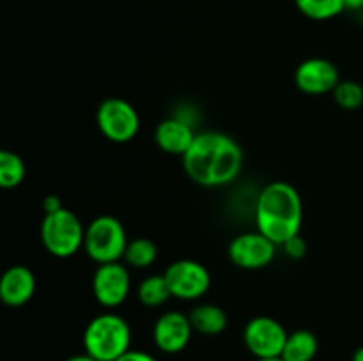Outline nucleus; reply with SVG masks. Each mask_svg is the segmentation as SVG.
I'll list each match as a JSON object with an SVG mask.
<instances>
[{
    "instance_id": "obj_1",
    "label": "nucleus",
    "mask_w": 363,
    "mask_h": 361,
    "mask_svg": "<svg viewBox=\"0 0 363 361\" xmlns=\"http://www.w3.org/2000/svg\"><path fill=\"white\" fill-rule=\"evenodd\" d=\"M243 158V149L233 137L220 131H202L183 156V166L199 186L220 188L238 179Z\"/></svg>"
},
{
    "instance_id": "obj_2",
    "label": "nucleus",
    "mask_w": 363,
    "mask_h": 361,
    "mask_svg": "<svg viewBox=\"0 0 363 361\" xmlns=\"http://www.w3.org/2000/svg\"><path fill=\"white\" fill-rule=\"evenodd\" d=\"M255 223L259 232L277 246L298 236L303 223V202L296 188L284 180L262 188L255 204Z\"/></svg>"
},
{
    "instance_id": "obj_3",
    "label": "nucleus",
    "mask_w": 363,
    "mask_h": 361,
    "mask_svg": "<svg viewBox=\"0 0 363 361\" xmlns=\"http://www.w3.org/2000/svg\"><path fill=\"white\" fill-rule=\"evenodd\" d=\"M131 328L121 315L99 314L85 326L84 349L98 361H116L130 350Z\"/></svg>"
},
{
    "instance_id": "obj_4",
    "label": "nucleus",
    "mask_w": 363,
    "mask_h": 361,
    "mask_svg": "<svg viewBox=\"0 0 363 361\" xmlns=\"http://www.w3.org/2000/svg\"><path fill=\"white\" fill-rule=\"evenodd\" d=\"M85 229L78 216L62 207L57 212L45 214L41 222V243L50 255L69 258L84 248Z\"/></svg>"
},
{
    "instance_id": "obj_5",
    "label": "nucleus",
    "mask_w": 363,
    "mask_h": 361,
    "mask_svg": "<svg viewBox=\"0 0 363 361\" xmlns=\"http://www.w3.org/2000/svg\"><path fill=\"white\" fill-rule=\"evenodd\" d=\"M128 236L124 225L110 214L98 216L85 229V253L96 264L121 262L128 248Z\"/></svg>"
},
{
    "instance_id": "obj_6",
    "label": "nucleus",
    "mask_w": 363,
    "mask_h": 361,
    "mask_svg": "<svg viewBox=\"0 0 363 361\" xmlns=\"http://www.w3.org/2000/svg\"><path fill=\"white\" fill-rule=\"evenodd\" d=\"M96 124L106 140L113 144H128L137 137L140 117L126 99L108 98L98 106Z\"/></svg>"
},
{
    "instance_id": "obj_7",
    "label": "nucleus",
    "mask_w": 363,
    "mask_h": 361,
    "mask_svg": "<svg viewBox=\"0 0 363 361\" xmlns=\"http://www.w3.org/2000/svg\"><path fill=\"white\" fill-rule=\"evenodd\" d=\"M172 297L181 301H197L211 287V275L201 262L181 258L172 262L163 273Z\"/></svg>"
},
{
    "instance_id": "obj_8",
    "label": "nucleus",
    "mask_w": 363,
    "mask_h": 361,
    "mask_svg": "<svg viewBox=\"0 0 363 361\" xmlns=\"http://www.w3.org/2000/svg\"><path fill=\"white\" fill-rule=\"evenodd\" d=\"M287 336H289L287 329L277 319L268 315L250 319L243 331L245 345L257 360L282 356Z\"/></svg>"
},
{
    "instance_id": "obj_9",
    "label": "nucleus",
    "mask_w": 363,
    "mask_h": 361,
    "mask_svg": "<svg viewBox=\"0 0 363 361\" xmlns=\"http://www.w3.org/2000/svg\"><path fill=\"white\" fill-rule=\"evenodd\" d=\"M131 276L126 264L110 262L99 264L92 276V294L94 299L105 308H116L130 296Z\"/></svg>"
},
{
    "instance_id": "obj_10",
    "label": "nucleus",
    "mask_w": 363,
    "mask_h": 361,
    "mask_svg": "<svg viewBox=\"0 0 363 361\" xmlns=\"http://www.w3.org/2000/svg\"><path fill=\"white\" fill-rule=\"evenodd\" d=\"M227 253L236 268L255 271L272 264L277 255V244L259 230L243 232L230 241Z\"/></svg>"
},
{
    "instance_id": "obj_11",
    "label": "nucleus",
    "mask_w": 363,
    "mask_h": 361,
    "mask_svg": "<svg viewBox=\"0 0 363 361\" xmlns=\"http://www.w3.org/2000/svg\"><path fill=\"white\" fill-rule=\"evenodd\" d=\"M340 81V73L335 64L323 57L303 60L294 71V84L308 96H323L335 91Z\"/></svg>"
},
{
    "instance_id": "obj_12",
    "label": "nucleus",
    "mask_w": 363,
    "mask_h": 361,
    "mask_svg": "<svg viewBox=\"0 0 363 361\" xmlns=\"http://www.w3.org/2000/svg\"><path fill=\"white\" fill-rule=\"evenodd\" d=\"M194 335L190 317L183 311L170 310L158 317L152 328V340L156 347L165 354H177L186 349Z\"/></svg>"
},
{
    "instance_id": "obj_13",
    "label": "nucleus",
    "mask_w": 363,
    "mask_h": 361,
    "mask_svg": "<svg viewBox=\"0 0 363 361\" xmlns=\"http://www.w3.org/2000/svg\"><path fill=\"white\" fill-rule=\"evenodd\" d=\"M35 294V276L27 265H11L0 280V299L11 308L27 304Z\"/></svg>"
},
{
    "instance_id": "obj_14",
    "label": "nucleus",
    "mask_w": 363,
    "mask_h": 361,
    "mask_svg": "<svg viewBox=\"0 0 363 361\" xmlns=\"http://www.w3.org/2000/svg\"><path fill=\"white\" fill-rule=\"evenodd\" d=\"M197 133L186 120L179 117H169L156 126L155 142L163 152L183 158L190 151Z\"/></svg>"
},
{
    "instance_id": "obj_15",
    "label": "nucleus",
    "mask_w": 363,
    "mask_h": 361,
    "mask_svg": "<svg viewBox=\"0 0 363 361\" xmlns=\"http://www.w3.org/2000/svg\"><path fill=\"white\" fill-rule=\"evenodd\" d=\"M188 317H190L191 326H194V331L206 336L220 335V333L225 331L227 324H229V317H227L225 310L213 303L197 304L188 314Z\"/></svg>"
},
{
    "instance_id": "obj_16",
    "label": "nucleus",
    "mask_w": 363,
    "mask_h": 361,
    "mask_svg": "<svg viewBox=\"0 0 363 361\" xmlns=\"http://www.w3.org/2000/svg\"><path fill=\"white\" fill-rule=\"evenodd\" d=\"M319 350L318 336L308 329H296L289 333L282 350L284 361H312Z\"/></svg>"
},
{
    "instance_id": "obj_17",
    "label": "nucleus",
    "mask_w": 363,
    "mask_h": 361,
    "mask_svg": "<svg viewBox=\"0 0 363 361\" xmlns=\"http://www.w3.org/2000/svg\"><path fill=\"white\" fill-rule=\"evenodd\" d=\"M156 258H158V246L155 241L147 237H137L128 243L123 260L126 262L128 268L147 269L155 264Z\"/></svg>"
},
{
    "instance_id": "obj_18",
    "label": "nucleus",
    "mask_w": 363,
    "mask_h": 361,
    "mask_svg": "<svg viewBox=\"0 0 363 361\" xmlns=\"http://www.w3.org/2000/svg\"><path fill=\"white\" fill-rule=\"evenodd\" d=\"M137 297L144 306L158 308L172 297L169 285L163 275H151L140 282L137 289Z\"/></svg>"
},
{
    "instance_id": "obj_19",
    "label": "nucleus",
    "mask_w": 363,
    "mask_h": 361,
    "mask_svg": "<svg viewBox=\"0 0 363 361\" xmlns=\"http://www.w3.org/2000/svg\"><path fill=\"white\" fill-rule=\"evenodd\" d=\"M27 176L25 163L16 152L2 151L0 152V186L4 190H13L20 186Z\"/></svg>"
},
{
    "instance_id": "obj_20",
    "label": "nucleus",
    "mask_w": 363,
    "mask_h": 361,
    "mask_svg": "<svg viewBox=\"0 0 363 361\" xmlns=\"http://www.w3.org/2000/svg\"><path fill=\"white\" fill-rule=\"evenodd\" d=\"M294 4L303 16L315 21L332 20L346 11L344 0H294Z\"/></svg>"
},
{
    "instance_id": "obj_21",
    "label": "nucleus",
    "mask_w": 363,
    "mask_h": 361,
    "mask_svg": "<svg viewBox=\"0 0 363 361\" xmlns=\"http://www.w3.org/2000/svg\"><path fill=\"white\" fill-rule=\"evenodd\" d=\"M333 101L342 110H358L363 105V87L354 80H340L335 87Z\"/></svg>"
},
{
    "instance_id": "obj_22",
    "label": "nucleus",
    "mask_w": 363,
    "mask_h": 361,
    "mask_svg": "<svg viewBox=\"0 0 363 361\" xmlns=\"http://www.w3.org/2000/svg\"><path fill=\"white\" fill-rule=\"evenodd\" d=\"M282 248H284V251H286L287 257L294 258V260H298V258H303L305 255H307V241H305L300 234L294 237H291L289 241H286V243L282 244Z\"/></svg>"
},
{
    "instance_id": "obj_23",
    "label": "nucleus",
    "mask_w": 363,
    "mask_h": 361,
    "mask_svg": "<svg viewBox=\"0 0 363 361\" xmlns=\"http://www.w3.org/2000/svg\"><path fill=\"white\" fill-rule=\"evenodd\" d=\"M116 361H158L152 354L144 353V350H133L130 349L128 353H124L123 356L117 357Z\"/></svg>"
},
{
    "instance_id": "obj_24",
    "label": "nucleus",
    "mask_w": 363,
    "mask_h": 361,
    "mask_svg": "<svg viewBox=\"0 0 363 361\" xmlns=\"http://www.w3.org/2000/svg\"><path fill=\"white\" fill-rule=\"evenodd\" d=\"M41 207L45 211V214H50V212H57L59 209H62V202H60V198L57 195H48V197L43 198Z\"/></svg>"
},
{
    "instance_id": "obj_25",
    "label": "nucleus",
    "mask_w": 363,
    "mask_h": 361,
    "mask_svg": "<svg viewBox=\"0 0 363 361\" xmlns=\"http://www.w3.org/2000/svg\"><path fill=\"white\" fill-rule=\"evenodd\" d=\"M344 4L350 11H363V0H344Z\"/></svg>"
},
{
    "instance_id": "obj_26",
    "label": "nucleus",
    "mask_w": 363,
    "mask_h": 361,
    "mask_svg": "<svg viewBox=\"0 0 363 361\" xmlns=\"http://www.w3.org/2000/svg\"><path fill=\"white\" fill-rule=\"evenodd\" d=\"M66 361H98V360H96V357H92L91 354L84 353V354H77V356H71L69 360H66Z\"/></svg>"
},
{
    "instance_id": "obj_27",
    "label": "nucleus",
    "mask_w": 363,
    "mask_h": 361,
    "mask_svg": "<svg viewBox=\"0 0 363 361\" xmlns=\"http://www.w3.org/2000/svg\"><path fill=\"white\" fill-rule=\"evenodd\" d=\"M351 361H363V345H362V347H358V349L354 350L353 360H351Z\"/></svg>"
},
{
    "instance_id": "obj_28",
    "label": "nucleus",
    "mask_w": 363,
    "mask_h": 361,
    "mask_svg": "<svg viewBox=\"0 0 363 361\" xmlns=\"http://www.w3.org/2000/svg\"><path fill=\"white\" fill-rule=\"evenodd\" d=\"M255 361H284L282 357H264V360H255Z\"/></svg>"
}]
</instances>
